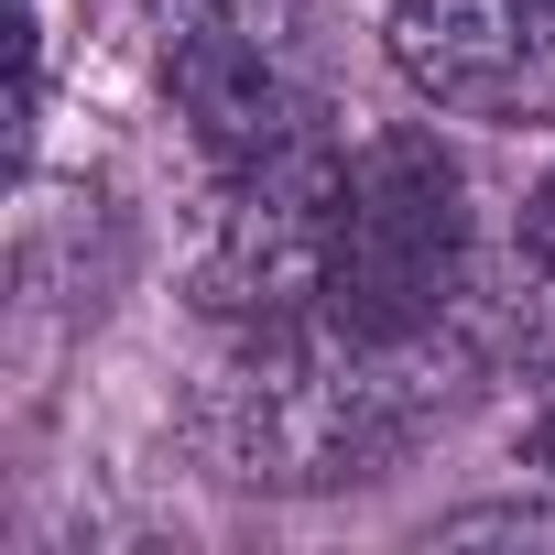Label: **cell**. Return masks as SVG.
I'll use <instances>...</instances> for the list:
<instances>
[{"label": "cell", "mask_w": 555, "mask_h": 555, "mask_svg": "<svg viewBox=\"0 0 555 555\" xmlns=\"http://www.w3.org/2000/svg\"><path fill=\"white\" fill-rule=\"evenodd\" d=\"M382 55L447 120L490 131L555 120V0H392Z\"/></svg>", "instance_id": "5"}, {"label": "cell", "mask_w": 555, "mask_h": 555, "mask_svg": "<svg viewBox=\"0 0 555 555\" xmlns=\"http://www.w3.org/2000/svg\"><path fill=\"white\" fill-rule=\"evenodd\" d=\"M164 99H175V120L196 131V153L218 175L327 131L284 23H272L261 0H185V12L164 23Z\"/></svg>", "instance_id": "4"}, {"label": "cell", "mask_w": 555, "mask_h": 555, "mask_svg": "<svg viewBox=\"0 0 555 555\" xmlns=\"http://www.w3.org/2000/svg\"><path fill=\"white\" fill-rule=\"evenodd\" d=\"M436 403H447L436 338H360L338 317H284L240 327L207 392V447L240 490H349L382 479Z\"/></svg>", "instance_id": "1"}, {"label": "cell", "mask_w": 555, "mask_h": 555, "mask_svg": "<svg viewBox=\"0 0 555 555\" xmlns=\"http://www.w3.org/2000/svg\"><path fill=\"white\" fill-rule=\"evenodd\" d=\"M425 544H544V555H555V501H468V512H447Z\"/></svg>", "instance_id": "6"}, {"label": "cell", "mask_w": 555, "mask_h": 555, "mask_svg": "<svg viewBox=\"0 0 555 555\" xmlns=\"http://www.w3.org/2000/svg\"><path fill=\"white\" fill-rule=\"evenodd\" d=\"M457 295H468V164L425 120L349 142L327 317L360 338H436Z\"/></svg>", "instance_id": "2"}, {"label": "cell", "mask_w": 555, "mask_h": 555, "mask_svg": "<svg viewBox=\"0 0 555 555\" xmlns=\"http://www.w3.org/2000/svg\"><path fill=\"white\" fill-rule=\"evenodd\" d=\"M522 272H533V284H555V164H544V185L522 196Z\"/></svg>", "instance_id": "7"}, {"label": "cell", "mask_w": 555, "mask_h": 555, "mask_svg": "<svg viewBox=\"0 0 555 555\" xmlns=\"http://www.w3.org/2000/svg\"><path fill=\"white\" fill-rule=\"evenodd\" d=\"M533 468H544V479H555V414H544V425H533Z\"/></svg>", "instance_id": "8"}, {"label": "cell", "mask_w": 555, "mask_h": 555, "mask_svg": "<svg viewBox=\"0 0 555 555\" xmlns=\"http://www.w3.org/2000/svg\"><path fill=\"white\" fill-rule=\"evenodd\" d=\"M338 196H349V142L306 131L261 164L218 175L207 240H196V295L229 327H284L327 317V272H338Z\"/></svg>", "instance_id": "3"}]
</instances>
